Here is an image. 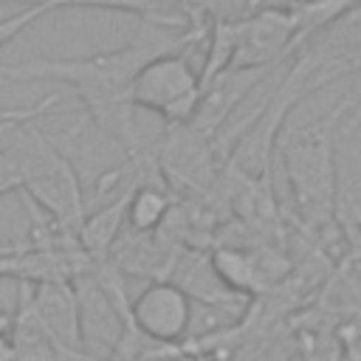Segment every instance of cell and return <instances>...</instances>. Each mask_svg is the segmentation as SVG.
I'll list each match as a JSON object with an SVG mask.
<instances>
[{
  "instance_id": "8992f818",
  "label": "cell",
  "mask_w": 361,
  "mask_h": 361,
  "mask_svg": "<svg viewBox=\"0 0 361 361\" xmlns=\"http://www.w3.org/2000/svg\"><path fill=\"white\" fill-rule=\"evenodd\" d=\"M31 293H34V285L25 279H17V307L11 310L14 324L8 333L17 361H107L90 350L65 347L56 338H51L31 310Z\"/></svg>"
},
{
  "instance_id": "ba28073f",
  "label": "cell",
  "mask_w": 361,
  "mask_h": 361,
  "mask_svg": "<svg viewBox=\"0 0 361 361\" xmlns=\"http://www.w3.org/2000/svg\"><path fill=\"white\" fill-rule=\"evenodd\" d=\"M0 3H23V6H45L54 8H107V11H127L138 20H155L169 28H180L189 23L183 11V0H0Z\"/></svg>"
},
{
  "instance_id": "6da1fadb",
  "label": "cell",
  "mask_w": 361,
  "mask_h": 361,
  "mask_svg": "<svg viewBox=\"0 0 361 361\" xmlns=\"http://www.w3.org/2000/svg\"><path fill=\"white\" fill-rule=\"evenodd\" d=\"M203 39V28L192 25L189 31H175L155 20H138L135 34L113 51H99L90 56L71 59H28L20 65H0L3 79L14 82H65L79 96L87 118L113 141H118L127 158L147 152L138 138L135 110L127 104L130 85L135 73L155 56L183 51Z\"/></svg>"
},
{
  "instance_id": "52a82bcc",
  "label": "cell",
  "mask_w": 361,
  "mask_h": 361,
  "mask_svg": "<svg viewBox=\"0 0 361 361\" xmlns=\"http://www.w3.org/2000/svg\"><path fill=\"white\" fill-rule=\"evenodd\" d=\"M31 310L51 338L65 347L87 350L82 336V316L73 282H39L31 293Z\"/></svg>"
},
{
  "instance_id": "30bf717a",
  "label": "cell",
  "mask_w": 361,
  "mask_h": 361,
  "mask_svg": "<svg viewBox=\"0 0 361 361\" xmlns=\"http://www.w3.org/2000/svg\"><path fill=\"white\" fill-rule=\"evenodd\" d=\"M42 14H48V8L45 6H23L17 14H11V17H6V20H0V48L3 45H8L17 34H23L34 20H39Z\"/></svg>"
},
{
  "instance_id": "9c48e42d",
  "label": "cell",
  "mask_w": 361,
  "mask_h": 361,
  "mask_svg": "<svg viewBox=\"0 0 361 361\" xmlns=\"http://www.w3.org/2000/svg\"><path fill=\"white\" fill-rule=\"evenodd\" d=\"M169 212H172V197H169L166 183H161V180L138 183L130 192L124 226H127V231L149 234V231H158L166 223Z\"/></svg>"
},
{
  "instance_id": "5bb4252c",
  "label": "cell",
  "mask_w": 361,
  "mask_h": 361,
  "mask_svg": "<svg viewBox=\"0 0 361 361\" xmlns=\"http://www.w3.org/2000/svg\"><path fill=\"white\" fill-rule=\"evenodd\" d=\"M11 324H14V313L0 307V336H8L11 333Z\"/></svg>"
},
{
  "instance_id": "8fae6325",
  "label": "cell",
  "mask_w": 361,
  "mask_h": 361,
  "mask_svg": "<svg viewBox=\"0 0 361 361\" xmlns=\"http://www.w3.org/2000/svg\"><path fill=\"white\" fill-rule=\"evenodd\" d=\"M20 189H23V172L14 161V155L0 147V197L8 192H20Z\"/></svg>"
},
{
  "instance_id": "7c38bea8",
  "label": "cell",
  "mask_w": 361,
  "mask_h": 361,
  "mask_svg": "<svg viewBox=\"0 0 361 361\" xmlns=\"http://www.w3.org/2000/svg\"><path fill=\"white\" fill-rule=\"evenodd\" d=\"M20 271V254L17 248H0V276H14Z\"/></svg>"
},
{
  "instance_id": "5b68a950",
  "label": "cell",
  "mask_w": 361,
  "mask_h": 361,
  "mask_svg": "<svg viewBox=\"0 0 361 361\" xmlns=\"http://www.w3.org/2000/svg\"><path fill=\"white\" fill-rule=\"evenodd\" d=\"M299 39L293 11L288 6H271L243 23H237L231 68H265L271 71Z\"/></svg>"
},
{
  "instance_id": "3957f363",
  "label": "cell",
  "mask_w": 361,
  "mask_h": 361,
  "mask_svg": "<svg viewBox=\"0 0 361 361\" xmlns=\"http://www.w3.org/2000/svg\"><path fill=\"white\" fill-rule=\"evenodd\" d=\"M203 87L200 73L189 62V48L172 51L149 59L133 79L127 104L133 110H147L172 124H189L197 113Z\"/></svg>"
},
{
  "instance_id": "7a4b0ae2",
  "label": "cell",
  "mask_w": 361,
  "mask_h": 361,
  "mask_svg": "<svg viewBox=\"0 0 361 361\" xmlns=\"http://www.w3.org/2000/svg\"><path fill=\"white\" fill-rule=\"evenodd\" d=\"M347 107L350 102H341L324 118L296 130L282 152L293 209L305 226L319 231L336 226V200H338L336 124Z\"/></svg>"
},
{
  "instance_id": "277c9868",
  "label": "cell",
  "mask_w": 361,
  "mask_h": 361,
  "mask_svg": "<svg viewBox=\"0 0 361 361\" xmlns=\"http://www.w3.org/2000/svg\"><path fill=\"white\" fill-rule=\"evenodd\" d=\"M192 316V296L175 279H149L135 299H130L124 327L141 341L172 347L189 338Z\"/></svg>"
},
{
  "instance_id": "4fadbf2b",
  "label": "cell",
  "mask_w": 361,
  "mask_h": 361,
  "mask_svg": "<svg viewBox=\"0 0 361 361\" xmlns=\"http://www.w3.org/2000/svg\"><path fill=\"white\" fill-rule=\"evenodd\" d=\"M0 361H17L14 355V344L8 336H0Z\"/></svg>"
}]
</instances>
